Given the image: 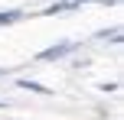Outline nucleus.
Here are the masks:
<instances>
[{"mask_svg": "<svg viewBox=\"0 0 124 120\" xmlns=\"http://www.w3.org/2000/svg\"><path fill=\"white\" fill-rule=\"evenodd\" d=\"M75 45L72 42H59V45H52V49H46V52H39V62H49V58H59V55H65V52H72Z\"/></svg>", "mask_w": 124, "mask_h": 120, "instance_id": "nucleus-1", "label": "nucleus"}, {"mask_svg": "<svg viewBox=\"0 0 124 120\" xmlns=\"http://www.w3.org/2000/svg\"><path fill=\"white\" fill-rule=\"evenodd\" d=\"M20 88H26V91H39V94H49V88H46V84H36V81H20Z\"/></svg>", "mask_w": 124, "mask_h": 120, "instance_id": "nucleus-2", "label": "nucleus"}, {"mask_svg": "<svg viewBox=\"0 0 124 120\" xmlns=\"http://www.w3.org/2000/svg\"><path fill=\"white\" fill-rule=\"evenodd\" d=\"M20 16H23V13H20V10H10V13H0V26H3V23H16Z\"/></svg>", "mask_w": 124, "mask_h": 120, "instance_id": "nucleus-3", "label": "nucleus"}]
</instances>
